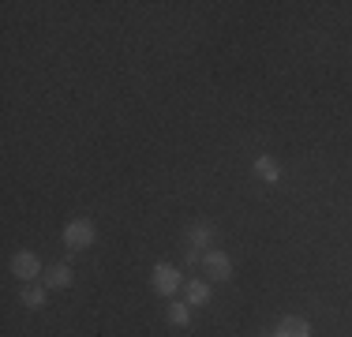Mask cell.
Wrapping results in <instances>:
<instances>
[{
	"label": "cell",
	"instance_id": "6da1fadb",
	"mask_svg": "<svg viewBox=\"0 0 352 337\" xmlns=\"http://www.w3.org/2000/svg\"><path fill=\"white\" fill-rule=\"evenodd\" d=\"M94 221L90 217H75V221L64 225V248L68 251H87V248H94Z\"/></svg>",
	"mask_w": 352,
	"mask_h": 337
},
{
	"label": "cell",
	"instance_id": "7a4b0ae2",
	"mask_svg": "<svg viewBox=\"0 0 352 337\" xmlns=\"http://www.w3.org/2000/svg\"><path fill=\"white\" fill-rule=\"evenodd\" d=\"M150 285H154L157 296H173L176 289H184V274L173 263H157L154 274H150Z\"/></svg>",
	"mask_w": 352,
	"mask_h": 337
},
{
	"label": "cell",
	"instance_id": "3957f363",
	"mask_svg": "<svg viewBox=\"0 0 352 337\" xmlns=\"http://www.w3.org/2000/svg\"><path fill=\"white\" fill-rule=\"evenodd\" d=\"M203 274L210 277V281H229L232 277V259L225 255L221 248H210V251H203Z\"/></svg>",
	"mask_w": 352,
	"mask_h": 337
},
{
	"label": "cell",
	"instance_id": "277c9868",
	"mask_svg": "<svg viewBox=\"0 0 352 337\" xmlns=\"http://www.w3.org/2000/svg\"><path fill=\"white\" fill-rule=\"evenodd\" d=\"M12 274L19 277V285H30L41 277V259L34 255V251H19V255L12 259Z\"/></svg>",
	"mask_w": 352,
	"mask_h": 337
},
{
	"label": "cell",
	"instance_id": "5b68a950",
	"mask_svg": "<svg viewBox=\"0 0 352 337\" xmlns=\"http://www.w3.org/2000/svg\"><path fill=\"white\" fill-rule=\"evenodd\" d=\"M210 285L203 281V277H191V281H184V303H191V307H206L210 303Z\"/></svg>",
	"mask_w": 352,
	"mask_h": 337
},
{
	"label": "cell",
	"instance_id": "8992f818",
	"mask_svg": "<svg viewBox=\"0 0 352 337\" xmlns=\"http://www.w3.org/2000/svg\"><path fill=\"white\" fill-rule=\"evenodd\" d=\"M188 240H191V248H188V263H203V255H199V248H206V243L214 240L210 225H191Z\"/></svg>",
	"mask_w": 352,
	"mask_h": 337
},
{
	"label": "cell",
	"instance_id": "52a82bcc",
	"mask_svg": "<svg viewBox=\"0 0 352 337\" xmlns=\"http://www.w3.org/2000/svg\"><path fill=\"white\" fill-rule=\"evenodd\" d=\"M72 277H75V274H72L68 263H53V266L45 270V277H41V285H45V289H68Z\"/></svg>",
	"mask_w": 352,
	"mask_h": 337
},
{
	"label": "cell",
	"instance_id": "ba28073f",
	"mask_svg": "<svg viewBox=\"0 0 352 337\" xmlns=\"http://www.w3.org/2000/svg\"><path fill=\"white\" fill-rule=\"evenodd\" d=\"M274 337H311V323L300 315H289L278 323V330H274Z\"/></svg>",
	"mask_w": 352,
	"mask_h": 337
},
{
	"label": "cell",
	"instance_id": "9c48e42d",
	"mask_svg": "<svg viewBox=\"0 0 352 337\" xmlns=\"http://www.w3.org/2000/svg\"><path fill=\"white\" fill-rule=\"evenodd\" d=\"M255 176H258L263 184H278V180H281V165H278V157H270V154L255 157Z\"/></svg>",
	"mask_w": 352,
	"mask_h": 337
},
{
	"label": "cell",
	"instance_id": "30bf717a",
	"mask_svg": "<svg viewBox=\"0 0 352 337\" xmlns=\"http://www.w3.org/2000/svg\"><path fill=\"white\" fill-rule=\"evenodd\" d=\"M45 285H38V281H30V285H19V300H23V307H30V311H38V307H45Z\"/></svg>",
	"mask_w": 352,
	"mask_h": 337
},
{
	"label": "cell",
	"instance_id": "8fae6325",
	"mask_svg": "<svg viewBox=\"0 0 352 337\" xmlns=\"http://www.w3.org/2000/svg\"><path fill=\"white\" fill-rule=\"evenodd\" d=\"M165 318H169V326H188L191 323V303H173L169 311H165Z\"/></svg>",
	"mask_w": 352,
	"mask_h": 337
}]
</instances>
